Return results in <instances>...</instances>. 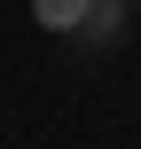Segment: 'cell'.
Instances as JSON below:
<instances>
[{"label": "cell", "mask_w": 141, "mask_h": 149, "mask_svg": "<svg viewBox=\"0 0 141 149\" xmlns=\"http://www.w3.org/2000/svg\"><path fill=\"white\" fill-rule=\"evenodd\" d=\"M86 8H94V0H31V24H39V31H78Z\"/></svg>", "instance_id": "1"}, {"label": "cell", "mask_w": 141, "mask_h": 149, "mask_svg": "<svg viewBox=\"0 0 141 149\" xmlns=\"http://www.w3.org/2000/svg\"><path fill=\"white\" fill-rule=\"evenodd\" d=\"M118 24H126V16H118V8H110V0H94V8H86V24H78V31H94V39H110V31H118Z\"/></svg>", "instance_id": "2"}]
</instances>
